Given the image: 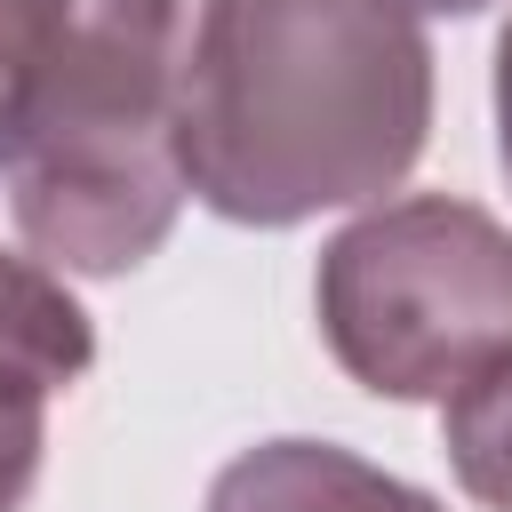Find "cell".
I'll return each mask as SVG.
<instances>
[{
    "label": "cell",
    "instance_id": "1",
    "mask_svg": "<svg viewBox=\"0 0 512 512\" xmlns=\"http://www.w3.org/2000/svg\"><path fill=\"white\" fill-rule=\"evenodd\" d=\"M432 136V40L400 0H200L176 72L184 192L248 232L384 200Z\"/></svg>",
    "mask_w": 512,
    "mask_h": 512
},
{
    "label": "cell",
    "instance_id": "4",
    "mask_svg": "<svg viewBox=\"0 0 512 512\" xmlns=\"http://www.w3.org/2000/svg\"><path fill=\"white\" fill-rule=\"evenodd\" d=\"M200 512H448L432 488L336 448V440H256L240 448L216 480Z\"/></svg>",
    "mask_w": 512,
    "mask_h": 512
},
{
    "label": "cell",
    "instance_id": "2",
    "mask_svg": "<svg viewBox=\"0 0 512 512\" xmlns=\"http://www.w3.org/2000/svg\"><path fill=\"white\" fill-rule=\"evenodd\" d=\"M184 40V0H48L40 104L8 168V208L40 264L120 280L176 232L192 200L176 168Z\"/></svg>",
    "mask_w": 512,
    "mask_h": 512
},
{
    "label": "cell",
    "instance_id": "10",
    "mask_svg": "<svg viewBox=\"0 0 512 512\" xmlns=\"http://www.w3.org/2000/svg\"><path fill=\"white\" fill-rule=\"evenodd\" d=\"M400 8H416V16H480L496 0H400Z\"/></svg>",
    "mask_w": 512,
    "mask_h": 512
},
{
    "label": "cell",
    "instance_id": "7",
    "mask_svg": "<svg viewBox=\"0 0 512 512\" xmlns=\"http://www.w3.org/2000/svg\"><path fill=\"white\" fill-rule=\"evenodd\" d=\"M40 56H48V0H0V176L16 168L32 136Z\"/></svg>",
    "mask_w": 512,
    "mask_h": 512
},
{
    "label": "cell",
    "instance_id": "3",
    "mask_svg": "<svg viewBox=\"0 0 512 512\" xmlns=\"http://www.w3.org/2000/svg\"><path fill=\"white\" fill-rule=\"evenodd\" d=\"M320 344L376 400H448L512 344V232L456 192L368 200L312 272Z\"/></svg>",
    "mask_w": 512,
    "mask_h": 512
},
{
    "label": "cell",
    "instance_id": "6",
    "mask_svg": "<svg viewBox=\"0 0 512 512\" xmlns=\"http://www.w3.org/2000/svg\"><path fill=\"white\" fill-rule=\"evenodd\" d=\"M440 456L472 504L512 512V344L440 400Z\"/></svg>",
    "mask_w": 512,
    "mask_h": 512
},
{
    "label": "cell",
    "instance_id": "5",
    "mask_svg": "<svg viewBox=\"0 0 512 512\" xmlns=\"http://www.w3.org/2000/svg\"><path fill=\"white\" fill-rule=\"evenodd\" d=\"M96 368V320L64 288L56 264L0 248V400L48 408Z\"/></svg>",
    "mask_w": 512,
    "mask_h": 512
},
{
    "label": "cell",
    "instance_id": "9",
    "mask_svg": "<svg viewBox=\"0 0 512 512\" xmlns=\"http://www.w3.org/2000/svg\"><path fill=\"white\" fill-rule=\"evenodd\" d=\"M496 160L512 176V24L496 32Z\"/></svg>",
    "mask_w": 512,
    "mask_h": 512
},
{
    "label": "cell",
    "instance_id": "8",
    "mask_svg": "<svg viewBox=\"0 0 512 512\" xmlns=\"http://www.w3.org/2000/svg\"><path fill=\"white\" fill-rule=\"evenodd\" d=\"M40 456H48V416L24 400H0V512H24Z\"/></svg>",
    "mask_w": 512,
    "mask_h": 512
}]
</instances>
